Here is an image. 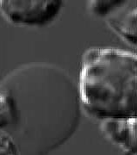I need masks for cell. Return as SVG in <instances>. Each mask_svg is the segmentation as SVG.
I'll return each mask as SVG.
<instances>
[{
  "label": "cell",
  "instance_id": "8992f818",
  "mask_svg": "<svg viewBox=\"0 0 137 155\" xmlns=\"http://www.w3.org/2000/svg\"><path fill=\"white\" fill-rule=\"evenodd\" d=\"M12 102L5 95L0 94V127L10 122L12 118Z\"/></svg>",
  "mask_w": 137,
  "mask_h": 155
},
{
  "label": "cell",
  "instance_id": "5b68a950",
  "mask_svg": "<svg viewBox=\"0 0 137 155\" xmlns=\"http://www.w3.org/2000/svg\"><path fill=\"white\" fill-rule=\"evenodd\" d=\"M0 155H19L14 140L0 127Z\"/></svg>",
  "mask_w": 137,
  "mask_h": 155
},
{
  "label": "cell",
  "instance_id": "277c9868",
  "mask_svg": "<svg viewBox=\"0 0 137 155\" xmlns=\"http://www.w3.org/2000/svg\"><path fill=\"white\" fill-rule=\"evenodd\" d=\"M136 121L137 118L104 120L100 129L112 144L128 154L136 155Z\"/></svg>",
  "mask_w": 137,
  "mask_h": 155
},
{
  "label": "cell",
  "instance_id": "3957f363",
  "mask_svg": "<svg viewBox=\"0 0 137 155\" xmlns=\"http://www.w3.org/2000/svg\"><path fill=\"white\" fill-rule=\"evenodd\" d=\"M136 2L93 1L91 10L104 17L110 27L130 44L136 45Z\"/></svg>",
  "mask_w": 137,
  "mask_h": 155
},
{
  "label": "cell",
  "instance_id": "6da1fadb",
  "mask_svg": "<svg viewBox=\"0 0 137 155\" xmlns=\"http://www.w3.org/2000/svg\"><path fill=\"white\" fill-rule=\"evenodd\" d=\"M79 96L85 111L101 122L136 118V54L116 48L88 49L83 55Z\"/></svg>",
  "mask_w": 137,
  "mask_h": 155
},
{
  "label": "cell",
  "instance_id": "7a4b0ae2",
  "mask_svg": "<svg viewBox=\"0 0 137 155\" xmlns=\"http://www.w3.org/2000/svg\"><path fill=\"white\" fill-rule=\"evenodd\" d=\"M62 7V2L1 0L0 14L13 24L26 26H42L55 20Z\"/></svg>",
  "mask_w": 137,
  "mask_h": 155
}]
</instances>
